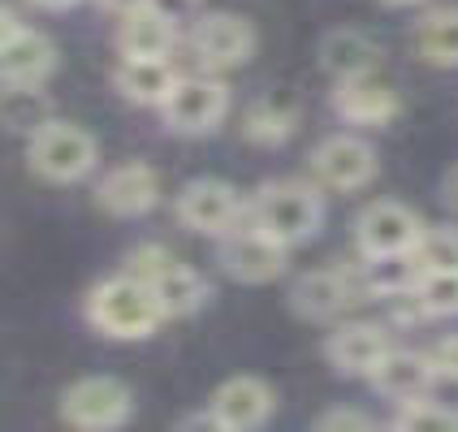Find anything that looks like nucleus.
Returning a JSON list of instances; mask_svg holds the SVG:
<instances>
[{
	"label": "nucleus",
	"mask_w": 458,
	"mask_h": 432,
	"mask_svg": "<svg viewBox=\"0 0 458 432\" xmlns=\"http://www.w3.org/2000/svg\"><path fill=\"white\" fill-rule=\"evenodd\" d=\"M441 381L433 368V355L424 351H407V346H389L381 355V363L372 368L368 385L389 398V402H411V398H424L433 385Z\"/></svg>",
	"instance_id": "f3484780"
},
{
	"label": "nucleus",
	"mask_w": 458,
	"mask_h": 432,
	"mask_svg": "<svg viewBox=\"0 0 458 432\" xmlns=\"http://www.w3.org/2000/svg\"><path fill=\"white\" fill-rule=\"evenodd\" d=\"M273 407H277V394H273L268 381H259V377H229L225 385H216V394L208 402V415H212V428L251 432L268 424Z\"/></svg>",
	"instance_id": "4468645a"
},
{
	"label": "nucleus",
	"mask_w": 458,
	"mask_h": 432,
	"mask_svg": "<svg viewBox=\"0 0 458 432\" xmlns=\"http://www.w3.org/2000/svg\"><path fill=\"white\" fill-rule=\"evenodd\" d=\"M130 411H134V394L117 377H82L61 394V419L82 432L122 428Z\"/></svg>",
	"instance_id": "6e6552de"
},
{
	"label": "nucleus",
	"mask_w": 458,
	"mask_h": 432,
	"mask_svg": "<svg viewBox=\"0 0 458 432\" xmlns=\"http://www.w3.org/2000/svg\"><path fill=\"white\" fill-rule=\"evenodd\" d=\"M428 355H433V368H437V377H441V381H458V333L441 337Z\"/></svg>",
	"instance_id": "bb28decb"
},
{
	"label": "nucleus",
	"mask_w": 458,
	"mask_h": 432,
	"mask_svg": "<svg viewBox=\"0 0 458 432\" xmlns=\"http://www.w3.org/2000/svg\"><path fill=\"white\" fill-rule=\"evenodd\" d=\"M311 178L329 191H363L377 178V148L359 134H329L311 148Z\"/></svg>",
	"instance_id": "f8f14e48"
},
{
	"label": "nucleus",
	"mask_w": 458,
	"mask_h": 432,
	"mask_svg": "<svg viewBox=\"0 0 458 432\" xmlns=\"http://www.w3.org/2000/svg\"><path fill=\"white\" fill-rule=\"evenodd\" d=\"M178 65L169 56H122L113 70V87L139 108H160L178 87Z\"/></svg>",
	"instance_id": "6ab92c4d"
},
{
	"label": "nucleus",
	"mask_w": 458,
	"mask_h": 432,
	"mask_svg": "<svg viewBox=\"0 0 458 432\" xmlns=\"http://www.w3.org/2000/svg\"><path fill=\"white\" fill-rule=\"evenodd\" d=\"M221 247H216V259H221V268H225L233 281H242V285H268V281H277L285 273V242L277 238H268L259 225H238L229 229L225 238H216Z\"/></svg>",
	"instance_id": "9b49d317"
},
{
	"label": "nucleus",
	"mask_w": 458,
	"mask_h": 432,
	"mask_svg": "<svg viewBox=\"0 0 458 432\" xmlns=\"http://www.w3.org/2000/svg\"><path fill=\"white\" fill-rule=\"evenodd\" d=\"M420 212H411L398 199H377L355 216V247L363 259H385V255H415L424 238Z\"/></svg>",
	"instance_id": "1a4fd4ad"
},
{
	"label": "nucleus",
	"mask_w": 458,
	"mask_h": 432,
	"mask_svg": "<svg viewBox=\"0 0 458 432\" xmlns=\"http://www.w3.org/2000/svg\"><path fill=\"white\" fill-rule=\"evenodd\" d=\"M385 351H389V333L381 325H368V320L337 325L325 337V359L342 377H372V368L381 363Z\"/></svg>",
	"instance_id": "a211bd4d"
},
{
	"label": "nucleus",
	"mask_w": 458,
	"mask_h": 432,
	"mask_svg": "<svg viewBox=\"0 0 458 432\" xmlns=\"http://www.w3.org/2000/svg\"><path fill=\"white\" fill-rule=\"evenodd\" d=\"M445 199L458 208V169H450V174H445Z\"/></svg>",
	"instance_id": "c756f323"
},
{
	"label": "nucleus",
	"mask_w": 458,
	"mask_h": 432,
	"mask_svg": "<svg viewBox=\"0 0 458 432\" xmlns=\"http://www.w3.org/2000/svg\"><path fill=\"white\" fill-rule=\"evenodd\" d=\"M30 4H35V9H52V13H56V9H70V4H78V0H30Z\"/></svg>",
	"instance_id": "7c9ffc66"
},
{
	"label": "nucleus",
	"mask_w": 458,
	"mask_h": 432,
	"mask_svg": "<svg viewBox=\"0 0 458 432\" xmlns=\"http://www.w3.org/2000/svg\"><path fill=\"white\" fill-rule=\"evenodd\" d=\"M316 428H377V419L372 415H359L351 407H337V411H325L316 419Z\"/></svg>",
	"instance_id": "cd10ccee"
},
{
	"label": "nucleus",
	"mask_w": 458,
	"mask_h": 432,
	"mask_svg": "<svg viewBox=\"0 0 458 432\" xmlns=\"http://www.w3.org/2000/svg\"><path fill=\"white\" fill-rule=\"evenodd\" d=\"M26 165H30L35 178L70 186V182H82L100 165V143L82 126H74V122L48 117L44 126L30 130V139H26Z\"/></svg>",
	"instance_id": "7ed1b4c3"
},
{
	"label": "nucleus",
	"mask_w": 458,
	"mask_h": 432,
	"mask_svg": "<svg viewBox=\"0 0 458 432\" xmlns=\"http://www.w3.org/2000/svg\"><path fill=\"white\" fill-rule=\"evenodd\" d=\"M415 52L437 70H458V4L433 9L415 22Z\"/></svg>",
	"instance_id": "5701e85b"
},
{
	"label": "nucleus",
	"mask_w": 458,
	"mask_h": 432,
	"mask_svg": "<svg viewBox=\"0 0 458 432\" xmlns=\"http://www.w3.org/2000/svg\"><path fill=\"white\" fill-rule=\"evenodd\" d=\"M165 307L156 299V290L134 273L100 281L91 294H87V325L113 342H143L165 325Z\"/></svg>",
	"instance_id": "f257e3e1"
},
{
	"label": "nucleus",
	"mask_w": 458,
	"mask_h": 432,
	"mask_svg": "<svg viewBox=\"0 0 458 432\" xmlns=\"http://www.w3.org/2000/svg\"><path fill=\"white\" fill-rule=\"evenodd\" d=\"M415 264H420V273L458 268V229L454 225L424 229V238H420V247H415Z\"/></svg>",
	"instance_id": "a878e982"
},
{
	"label": "nucleus",
	"mask_w": 458,
	"mask_h": 432,
	"mask_svg": "<svg viewBox=\"0 0 458 432\" xmlns=\"http://www.w3.org/2000/svg\"><path fill=\"white\" fill-rule=\"evenodd\" d=\"M191 48L199 56V65L212 74L238 70L255 56V26L238 13H204L191 30Z\"/></svg>",
	"instance_id": "ddd939ff"
},
{
	"label": "nucleus",
	"mask_w": 458,
	"mask_h": 432,
	"mask_svg": "<svg viewBox=\"0 0 458 432\" xmlns=\"http://www.w3.org/2000/svg\"><path fill=\"white\" fill-rule=\"evenodd\" d=\"M381 4H389V9H407V4H424V0H381Z\"/></svg>",
	"instance_id": "2f4dec72"
},
{
	"label": "nucleus",
	"mask_w": 458,
	"mask_h": 432,
	"mask_svg": "<svg viewBox=\"0 0 458 432\" xmlns=\"http://www.w3.org/2000/svg\"><path fill=\"white\" fill-rule=\"evenodd\" d=\"M242 139L255 143V148H281L294 130H299V108L281 96H268V100H255L247 104L242 113Z\"/></svg>",
	"instance_id": "4be33fe9"
},
{
	"label": "nucleus",
	"mask_w": 458,
	"mask_h": 432,
	"mask_svg": "<svg viewBox=\"0 0 458 432\" xmlns=\"http://www.w3.org/2000/svg\"><path fill=\"white\" fill-rule=\"evenodd\" d=\"M411 294H415V303L424 307L428 320H450V316H458V268L420 273Z\"/></svg>",
	"instance_id": "b1692460"
},
{
	"label": "nucleus",
	"mask_w": 458,
	"mask_h": 432,
	"mask_svg": "<svg viewBox=\"0 0 458 432\" xmlns=\"http://www.w3.org/2000/svg\"><path fill=\"white\" fill-rule=\"evenodd\" d=\"M247 216L268 238H277L285 247H299L307 238H316V229L325 225V199L311 182H264L247 204Z\"/></svg>",
	"instance_id": "f03ea898"
},
{
	"label": "nucleus",
	"mask_w": 458,
	"mask_h": 432,
	"mask_svg": "<svg viewBox=\"0 0 458 432\" xmlns=\"http://www.w3.org/2000/svg\"><path fill=\"white\" fill-rule=\"evenodd\" d=\"M174 216L191 233H208V238H225L229 229L247 216V204L238 199V191L221 178H195L174 195Z\"/></svg>",
	"instance_id": "9d476101"
},
{
	"label": "nucleus",
	"mask_w": 458,
	"mask_h": 432,
	"mask_svg": "<svg viewBox=\"0 0 458 432\" xmlns=\"http://www.w3.org/2000/svg\"><path fill=\"white\" fill-rule=\"evenodd\" d=\"M394 428L398 432H450V428H458V411L445 407V402H433V398L424 394V398L398 402Z\"/></svg>",
	"instance_id": "393cba45"
},
{
	"label": "nucleus",
	"mask_w": 458,
	"mask_h": 432,
	"mask_svg": "<svg viewBox=\"0 0 458 432\" xmlns=\"http://www.w3.org/2000/svg\"><path fill=\"white\" fill-rule=\"evenodd\" d=\"M96 204L108 212V216H122V221H134V216H148L156 204H160V174L143 160H126L117 169H108L96 186Z\"/></svg>",
	"instance_id": "2eb2a0df"
},
{
	"label": "nucleus",
	"mask_w": 458,
	"mask_h": 432,
	"mask_svg": "<svg viewBox=\"0 0 458 432\" xmlns=\"http://www.w3.org/2000/svg\"><path fill=\"white\" fill-rule=\"evenodd\" d=\"M130 273L152 285L169 320L195 316V311L212 299V285H208L191 264H182L174 251H165L160 242H143V247H134V251H130Z\"/></svg>",
	"instance_id": "20e7f679"
},
{
	"label": "nucleus",
	"mask_w": 458,
	"mask_h": 432,
	"mask_svg": "<svg viewBox=\"0 0 458 432\" xmlns=\"http://www.w3.org/2000/svg\"><path fill=\"white\" fill-rule=\"evenodd\" d=\"M56 70V44L44 30L22 26L13 9H4L0 22V74L4 91H39Z\"/></svg>",
	"instance_id": "423d86ee"
},
{
	"label": "nucleus",
	"mask_w": 458,
	"mask_h": 432,
	"mask_svg": "<svg viewBox=\"0 0 458 432\" xmlns=\"http://www.w3.org/2000/svg\"><path fill=\"white\" fill-rule=\"evenodd\" d=\"M100 9H108V13H117V18H126V13H134V9H143V4H156V0H96Z\"/></svg>",
	"instance_id": "c85d7f7f"
},
{
	"label": "nucleus",
	"mask_w": 458,
	"mask_h": 432,
	"mask_svg": "<svg viewBox=\"0 0 458 432\" xmlns=\"http://www.w3.org/2000/svg\"><path fill=\"white\" fill-rule=\"evenodd\" d=\"M333 113H337L346 126L381 130L403 113V100H398V91H394L389 82H381L377 74H363V78L333 82Z\"/></svg>",
	"instance_id": "dca6fc26"
},
{
	"label": "nucleus",
	"mask_w": 458,
	"mask_h": 432,
	"mask_svg": "<svg viewBox=\"0 0 458 432\" xmlns=\"http://www.w3.org/2000/svg\"><path fill=\"white\" fill-rule=\"evenodd\" d=\"M368 299V285H363V273L359 268H316V273H303V277L290 285V307L294 316H303L311 325H329L337 316H346L355 303Z\"/></svg>",
	"instance_id": "0eeeda50"
},
{
	"label": "nucleus",
	"mask_w": 458,
	"mask_h": 432,
	"mask_svg": "<svg viewBox=\"0 0 458 432\" xmlns=\"http://www.w3.org/2000/svg\"><path fill=\"white\" fill-rule=\"evenodd\" d=\"M320 70L333 78V82H346V78H363L381 70V48L377 39H368L355 26H342V30H329L320 39Z\"/></svg>",
	"instance_id": "aec40b11"
},
{
	"label": "nucleus",
	"mask_w": 458,
	"mask_h": 432,
	"mask_svg": "<svg viewBox=\"0 0 458 432\" xmlns=\"http://www.w3.org/2000/svg\"><path fill=\"white\" fill-rule=\"evenodd\" d=\"M178 26L160 4H143L117 22V52L122 56H174Z\"/></svg>",
	"instance_id": "412c9836"
},
{
	"label": "nucleus",
	"mask_w": 458,
	"mask_h": 432,
	"mask_svg": "<svg viewBox=\"0 0 458 432\" xmlns=\"http://www.w3.org/2000/svg\"><path fill=\"white\" fill-rule=\"evenodd\" d=\"M229 113V87L221 78L204 70V74H182L178 87L169 91V100L160 104V122L169 134H186L199 139L225 122Z\"/></svg>",
	"instance_id": "39448f33"
}]
</instances>
